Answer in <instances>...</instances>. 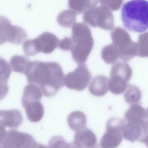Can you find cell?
I'll list each match as a JSON object with an SVG mask.
<instances>
[{"instance_id":"obj_1","label":"cell","mask_w":148,"mask_h":148,"mask_svg":"<svg viewBox=\"0 0 148 148\" xmlns=\"http://www.w3.org/2000/svg\"><path fill=\"white\" fill-rule=\"evenodd\" d=\"M24 74L29 83L39 86L47 97L54 96L64 85L62 68L56 62L30 61Z\"/></svg>"},{"instance_id":"obj_2","label":"cell","mask_w":148,"mask_h":148,"mask_svg":"<svg viewBox=\"0 0 148 148\" xmlns=\"http://www.w3.org/2000/svg\"><path fill=\"white\" fill-rule=\"evenodd\" d=\"M121 20L127 29L143 32L148 28V2L146 0H131L124 3Z\"/></svg>"},{"instance_id":"obj_3","label":"cell","mask_w":148,"mask_h":148,"mask_svg":"<svg viewBox=\"0 0 148 148\" xmlns=\"http://www.w3.org/2000/svg\"><path fill=\"white\" fill-rule=\"evenodd\" d=\"M71 39L73 46L71 51L73 60L78 64H84L94 46L90 28L84 23H75L72 26Z\"/></svg>"},{"instance_id":"obj_4","label":"cell","mask_w":148,"mask_h":148,"mask_svg":"<svg viewBox=\"0 0 148 148\" xmlns=\"http://www.w3.org/2000/svg\"><path fill=\"white\" fill-rule=\"evenodd\" d=\"M113 45L119 50V57L127 61L138 56L137 43L133 42L128 32L121 27H116L110 33Z\"/></svg>"},{"instance_id":"obj_5","label":"cell","mask_w":148,"mask_h":148,"mask_svg":"<svg viewBox=\"0 0 148 148\" xmlns=\"http://www.w3.org/2000/svg\"><path fill=\"white\" fill-rule=\"evenodd\" d=\"M83 21L93 27H99L105 30L114 27V17L108 8L101 5L86 10L83 15Z\"/></svg>"},{"instance_id":"obj_6","label":"cell","mask_w":148,"mask_h":148,"mask_svg":"<svg viewBox=\"0 0 148 148\" xmlns=\"http://www.w3.org/2000/svg\"><path fill=\"white\" fill-rule=\"evenodd\" d=\"M124 121L118 118L109 119L106 124V132L100 140L101 148H117L121 143L123 139L122 130Z\"/></svg>"},{"instance_id":"obj_7","label":"cell","mask_w":148,"mask_h":148,"mask_svg":"<svg viewBox=\"0 0 148 148\" xmlns=\"http://www.w3.org/2000/svg\"><path fill=\"white\" fill-rule=\"evenodd\" d=\"M27 38V35L24 29L12 25L6 17L0 16V45L6 42L20 45Z\"/></svg>"},{"instance_id":"obj_8","label":"cell","mask_w":148,"mask_h":148,"mask_svg":"<svg viewBox=\"0 0 148 148\" xmlns=\"http://www.w3.org/2000/svg\"><path fill=\"white\" fill-rule=\"evenodd\" d=\"M91 78L90 72L86 65L82 64L73 71L64 75V84L69 89L82 91L87 87Z\"/></svg>"},{"instance_id":"obj_9","label":"cell","mask_w":148,"mask_h":148,"mask_svg":"<svg viewBox=\"0 0 148 148\" xmlns=\"http://www.w3.org/2000/svg\"><path fill=\"white\" fill-rule=\"evenodd\" d=\"M36 144L32 135L12 130L8 131L2 146L3 148H34Z\"/></svg>"},{"instance_id":"obj_10","label":"cell","mask_w":148,"mask_h":148,"mask_svg":"<svg viewBox=\"0 0 148 148\" xmlns=\"http://www.w3.org/2000/svg\"><path fill=\"white\" fill-rule=\"evenodd\" d=\"M123 137L131 142H147V121H131L124 123L122 130Z\"/></svg>"},{"instance_id":"obj_11","label":"cell","mask_w":148,"mask_h":148,"mask_svg":"<svg viewBox=\"0 0 148 148\" xmlns=\"http://www.w3.org/2000/svg\"><path fill=\"white\" fill-rule=\"evenodd\" d=\"M38 53L45 54L52 53L58 46V39L54 34L45 32L34 39Z\"/></svg>"},{"instance_id":"obj_12","label":"cell","mask_w":148,"mask_h":148,"mask_svg":"<svg viewBox=\"0 0 148 148\" xmlns=\"http://www.w3.org/2000/svg\"><path fill=\"white\" fill-rule=\"evenodd\" d=\"M23 120L21 113L17 109L0 110V125L10 128H17Z\"/></svg>"},{"instance_id":"obj_13","label":"cell","mask_w":148,"mask_h":148,"mask_svg":"<svg viewBox=\"0 0 148 148\" xmlns=\"http://www.w3.org/2000/svg\"><path fill=\"white\" fill-rule=\"evenodd\" d=\"M74 139L83 148H91L97 144V141L95 134L87 127L76 131Z\"/></svg>"},{"instance_id":"obj_14","label":"cell","mask_w":148,"mask_h":148,"mask_svg":"<svg viewBox=\"0 0 148 148\" xmlns=\"http://www.w3.org/2000/svg\"><path fill=\"white\" fill-rule=\"evenodd\" d=\"M28 120L32 123L41 120L44 114V108L40 101H34L27 103L24 106Z\"/></svg>"},{"instance_id":"obj_15","label":"cell","mask_w":148,"mask_h":148,"mask_svg":"<svg viewBox=\"0 0 148 148\" xmlns=\"http://www.w3.org/2000/svg\"><path fill=\"white\" fill-rule=\"evenodd\" d=\"M124 119L126 122L147 121V110L139 104H132L125 112Z\"/></svg>"},{"instance_id":"obj_16","label":"cell","mask_w":148,"mask_h":148,"mask_svg":"<svg viewBox=\"0 0 148 148\" xmlns=\"http://www.w3.org/2000/svg\"><path fill=\"white\" fill-rule=\"evenodd\" d=\"M107 77L103 75H98L94 77L89 86L90 92L97 97L105 95L108 90Z\"/></svg>"},{"instance_id":"obj_17","label":"cell","mask_w":148,"mask_h":148,"mask_svg":"<svg viewBox=\"0 0 148 148\" xmlns=\"http://www.w3.org/2000/svg\"><path fill=\"white\" fill-rule=\"evenodd\" d=\"M42 95L43 93L39 86L34 84L29 83L24 89L21 99L23 106H24L27 103L30 102L40 101Z\"/></svg>"},{"instance_id":"obj_18","label":"cell","mask_w":148,"mask_h":148,"mask_svg":"<svg viewBox=\"0 0 148 148\" xmlns=\"http://www.w3.org/2000/svg\"><path fill=\"white\" fill-rule=\"evenodd\" d=\"M67 121L71 130L77 131L86 127L87 118L83 112L77 110L72 112L68 115Z\"/></svg>"},{"instance_id":"obj_19","label":"cell","mask_w":148,"mask_h":148,"mask_svg":"<svg viewBox=\"0 0 148 148\" xmlns=\"http://www.w3.org/2000/svg\"><path fill=\"white\" fill-rule=\"evenodd\" d=\"M132 71L131 66L125 62H118L113 65L111 68L110 76H117L126 82L130 81L132 77Z\"/></svg>"},{"instance_id":"obj_20","label":"cell","mask_w":148,"mask_h":148,"mask_svg":"<svg viewBox=\"0 0 148 148\" xmlns=\"http://www.w3.org/2000/svg\"><path fill=\"white\" fill-rule=\"evenodd\" d=\"M127 82L117 76H110L108 80V88L113 94L119 95L124 92L127 87Z\"/></svg>"},{"instance_id":"obj_21","label":"cell","mask_w":148,"mask_h":148,"mask_svg":"<svg viewBox=\"0 0 148 148\" xmlns=\"http://www.w3.org/2000/svg\"><path fill=\"white\" fill-rule=\"evenodd\" d=\"M98 3V0H68V6L77 14L84 13Z\"/></svg>"},{"instance_id":"obj_22","label":"cell","mask_w":148,"mask_h":148,"mask_svg":"<svg viewBox=\"0 0 148 148\" xmlns=\"http://www.w3.org/2000/svg\"><path fill=\"white\" fill-rule=\"evenodd\" d=\"M101 57L106 63L109 64H114L119 58V50L113 44L108 45L102 49Z\"/></svg>"},{"instance_id":"obj_23","label":"cell","mask_w":148,"mask_h":148,"mask_svg":"<svg viewBox=\"0 0 148 148\" xmlns=\"http://www.w3.org/2000/svg\"><path fill=\"white\" fill-rule=\"evenodd\" d=\"M76 15L77 13L73 10H63L57 16V23L62 27L69 28L75 24L76 20Z\"/></svg>"},{"instance_id":"obj_24","label":"cell","mask_w":148,"mask_h":148,"mask_svg":"<svg viewBox=\"0 0 148 148\" xmlns=\"http://www.w3.org/2000/svg\"><path fill=\"white\" fill-rule=\"evenodd\" d=\"M125 91L124 97L127 103L132 105L140 101L142 92L138 87L132 84H128Z\"/></svg>"},{"instance_id":"obj_25","label":"cell","mask_w":148,"mask_h":148,"mask_svg":"<svg viewBox=\"0 0 148 148\" xmlns=\"http://www.w3.org/2000/svg\"><path fill=\"white\" fill-rule=\"evenodd\" d=\"M29 62V60L24 56H14L10 60V66L14 72L24 73Z\"/></svg>"},{"instance_id":"obj_26","label":"cell","mask_w":148,"mask_h":148,"mask_svg":"<svg viewBox=\"0 0 148 148\" xmlns=\"http://www.w3.org/2000/svg\"><path fill=\"white\" fill-rule=\"evenodd\" d=\"M147 33L140 35L138 38V56L141 57H147Z\"/></svg>"},{"instance_id":"obj_27","label":"cell","mask_w":148,"mask_h":148,"mask_svg":"<svg viewBox=\"0 0 148 148\" xmlns=\"http://www.w3.org/2000/svg\"><path fill=\"white\" fill-rule=\"evenodd\" d=\"M11 73L10 64L3 58L0 57V80L8 82Z\"/></svg>"},{"instance_id":"obj_28","label":"cell","mask_w":148,"mask_h":148,"mask_svg":"<svg viewBox=\"0 0 148 148\" xmlns=\"http://www.w3.org/2000/svg\"><path fill=\"white\" fill-rule=\"evenodd\" d=\"M23 48L25 54L28 56H32L39 53L34 39L25 40L23 43Z\"/></svg>"},{"instance_id":"obj_29","label":"cell","mask_w":148,"mask_h":148,"mask_svg":"<svg viewBox=\"0 0 148 148\" xmlns=\"http://www.w3.org/2000/svg\"><path fill=\"white\" fill-rule=\"evenodd\" d=\"M68 143L60 136H55L52 137L49 142V147L50 148H67Z\"/></svg>"},{"instance_id":"obj_30","label":"cell","mask_w":148,"mask_h":148,"mask_svg":"<svg viewBox=\"0 0 148 148\" xmlns=\"http://www.w3.org/2000/svg\"><path fill=\"white\" fill-rule=\"evenodd\" d=\"M124 0H99L101 5L105 6L113 11L119 10Z\"/></svg>"},{"instance_id":"obj_31","label":"cell","mask_w":148,"mask_h":148,"mask_svg":"<svg viewBox=\"0 0 148 148\" xmlns=\"http://www.w3.org/2000/svg\"><path fill=\"white\" fill-rule=\"evenodd\" d=\"M73 46L72 40L71 38L66 37L64 39L59 40L58 43V47L64 51L71 50Z\"/></svg>"},{"instance_id":"obj_32","label":"cell","mask_w":148,"mask_h":148,"mask_svg":"<svg viewBox=\"0 0 148 148\" xmlns=\"http://www.w3.org/2000/svg\"><path fill=\"white\" fill-rule=\"evenodd\" d=\"M9 91V86L7 82L0 80V100L4 98Z\"/></svg>"},{"instance_id":"obj_33","label":"cell","mask_w":148,"mask_h":148,"mask_svg":"<svg viewBox=\"0 0 148 148\" xmlns=\"http://www.w3.org/2000/svg\"><path fill=\"white\" fill-rule=\"evenodd\" d=\"M7 132L5 128L3 126L0 125V146H2L5 137L6 136Z\"/></svg>"},{"instance_id":"obj_34","label":"cell","mask_w":148,"mask_h":148,"mask_svg":"<svg viewBox=\"0 0 148 148\" xmlns=\"http://www.w3.org/2000/svg\"><path fill=\"white\" fill-rule=\"evenodd\" d=\"M67 148H83L81 145L77 143L76 142L73 141V142L68 143Z\"/></svg>"},{"instance_id":"obj_35","label":"cell","mask_w":148,"mask_h":148,"mask_svg":"<svg viewBox=\"0 0 148 148\" xmlns=\"http://www.w3.org/2000/svg\"><path fill=\"white\" fill-rule=\"evenodd\" d=\"M34 148H50L49 146L42 145L41 143H37Z\"/></svg>"},{"instance_id":"obj_36","label":"cell","mask_w":148,"mask_h":148,"mask_svg":"<svg viewBox=\"0 0 148 148\" xmlns=\"http://www.w3.org/2000/svg\"><path fill=\"white\" fill-rule=\"evenodd\" d=\"M91 148H101V147H100L99 145H95L94 146H93V147H91Z\"/></svg>"},{"instance_id":"obj_37","label":"cell","mask_w":148,"mask_h":148,"mask_svg":"<svg viewBox=\"0 0 148 148\" xmlns=\"http://www.w3.org/2000/svg\"><path fill=\"white\" fill-rule=\"evenodd\" d=\"M0 148H3V146H0Z\"/></svg>"}]
</instances>
